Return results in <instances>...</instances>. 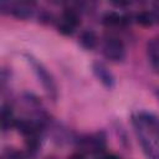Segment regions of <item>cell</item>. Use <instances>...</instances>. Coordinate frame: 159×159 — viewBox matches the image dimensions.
Segmentation results:
<instances>
[{
	"label": "cell",
	"mask_w": 159,
	"mask_h": 159,
	"mask_svg": "<svg viewBox=\"0 0 159 159\" xmlns=\"http://www.w3.org/2000/svg\"><path fill=\"white\" fill-rule=\"evenodd\" d=\"M46 159H56L55 157H48V158H46Z\"/></svg>",
	"instance_id": "cell-19"
},
{
	"label": "cell",
	"mask_w": 159,
	"mask_h": 159,
	"mask_svg": "<svg viewBox=\"0 0 159 159\" xmlns=\"http://www.w3.org/2000/svg\"><path fill=\"white\" fill-rule=\"evenodd\" d=\"M16 123V118L14 116V111L12 107L9 103H2L1 106V128L2 132H7L11 128L15 127Z\"/></svg>",
	"instance_id": "cell-11"
},
{
	"label": "cell",
	"mask_w": 159,
	"mask_h": 159,
	"mask_svg": "<svg viewBox=\"0 0 159 159\" xmlns=\"http://www.w3.org/2000/svg\"><path fill=\"white\" fill-rule=\"evenodd\" d=\"M116 132H117V135L119 138L120 144L124 148H129V139H128V135H127V130L124 129V127L120 123H118L116 125Z\"/></svg>",
	"instance_id": "cell-15"
},
{
	"label": "cell",
	"mask_w": 159,
	"mask_h": 159,
	"mask_svg": "<svg viewBox=\"0 0 159 159\" xmlns=\"http://www.w3.org/2000/svg\"><path fill=\"white\" fill-rule=\"evenodd\" d=\"M24 57H25L26 62L30 65V67L32 68L37 81L42 86V88H43L46 96L48 97V99H51L52 102H56L57 98H58V87H57V82H56L53 75L35 56H32L30 53H25Z\"/></svg>",
	"instance_id": "cell-1"
},
{
	"label": "cell",
	"mask_w": 159,
	"mask_h": 159,
	"mask_svg": "<svg viewBox=\"0 0 159 159\" xmlns=\"http://www.w3.org/2000/svg\"><path fill=\"white\" fill-rule=\"evenodd\" d=\"M61 21L77 29L81 25V15H80V10L75 9V7H66L62 12V17Z\"/></svg>",
	"instance_id": "cell-12"
},
{
	"label": "cell",
	"mask_w": 159,
	"mask_h": 159,
	"mask_svg": "<svg viewBox=\"0 0 159 159\" xmlns=\"http://www.w3.org/2000/svg\"><path fill=\"white\" fill-rule=\"evenodd\" d=\"M77 147L81 149L82 153H91V154H102L107 147V135L104 130H98L91 134L81 135L76 139Z\"/></svg>",
	"instance_id": "cell-3"
},
{
	"label": "cell",
	"mask_w": 159,
	"mask_h": 159,
	"mask_svg": "<svg viewBox=\"0 0 159 159\" xmlns=\"http://www.w3.org/2000/svg\"><path fill=\"white\" fill-rule=\"evenodd\" d=\"M92 72H93L94 77L102 83L103 87H106L107 89L114 88L116 77H114L113 72L107 67L106 63H103L101 61H94L92 63Z\"/></svg>",
	"instance_id": "cell-6"
},
{
	"label": "cell",
	"mask_w": 159,
	"mask_h": 159,
	"mask_svg": "<svg viewBox=\"0 0 159 159\" xmlns=\"http://www.w3.org/2000/svg\"><path fill=\"white\" fill-rule=\"evenodd\" d=\"M147 56L155 73H159V36L147 42Z\"/></svg>",
	"instance_id": "cell-8"
},
{
	"label": "cell",
	"mask_w": 159,
	"mask_h": 159,
	"mask_svg": "<svg viewBox=\"0 0 159 159\" xmlns=\"http://www.w3.org/2000/svg\"><path fill=\"white\" fill-rule=\"evenodd\" d=\"M133 20H134L138 25H140V26H143V27H149V26L154 25L155 22H158V19H157L155 12H154V11H148V10L137 12Z\"/></svg>",
	"instance_id": "cell-13"
},
{
	"label": "cell",
	"mask_w": 159,
	"mask_h": 159,
	"mask_svg": "<svg viewBox=\"0 0 159 159\" xmlns=\"http://www.w3.org/2000/svg\"><path fill=\"white\" fill-rule=\"evenodd\" d=\"M78 43L86 51L94 50L98 45V36H97L96 31H93L92 29L83 30L78 36Z\"/></svg>",
	"instance_id": "cell-9"
},
{
	"label": "cell",
	"mask_w": 159,
	"mask_h": 159,
	"mask_svg": "<svg viewBox=\"0 0 159 159\" xmlns=\"http://www.w3.org/2000/svg\"><path fill=\"white\" fill-rule=\"evenodd\" d=\"M103 56L112 62H123L127 56V48L124 42L117 36H109L102 45Z\"/></svg>",
	"instance_id": "cell-4"
},
{
	"label": "cell",
	"mask_w": 159,
	"mask_h": 159,
	"mask_svg": "<svg viewBox=\"0 0 159 159\" xmlns=\"http://www.w3.org/2000/svg\"><path fill=\"white\" fill-rule=\"evenodd\" d=\"M132 124H133L138 143L140 144L142 152L145 155V158L147 159H159V143L150 134V132L138 120L135 114L132 116Z\"/></svg>",
	"instance_id": "cell-2"
},
{
	"label": "cell",
	"mask_w": 159,
	"mask_h": 159,
	"mask_svg": "<svg viewBox=\"0 0 159 159\" xmlns=\"http://www.w3.org/2000/svg\"><path fill=\"white\" fill-rule=\"evenodd\" d=\"M102 159H120V158L116 154H106V155L102 157Z\"/></svg>",
	"instance_id": "cell-17"
},
{
	"label": "cell",
	"mask_w": 159,
	"mask_h": 159,
	"mask_svg": "<svg viewBox=\"0 0 159 159\" xmlns=\"http://www.w3.org/2000/svg\"><path fill=\"white\" fill-rule=\"evenodd\" d=\"M154 94H155V98H157V99H158V102H159V87H157V88H155Z\"/></svg>",
	"instance_id": "cell-18"
},
{
	"label": "cell",
	"mask_w": 159,
	"mask_h": 159,
	"mask_svg": "<svg viewBox=\"0 0 159 159\" xmlns=\"http://www.w3.org/2000/svg\"><path fill=\"white\" fill-rule=\"evenodd\" d=\"M102 24L107 27H118L128 24V16L122 15L117 11H108L102 17Z\"/></svg>",
	"instance_id": "cell-10"
},
{
	"label": "cell",
	"mask_w": 159,
	"mask_h": 159,
	"mask_svg": "<svg viewBox=\"0 0 159 159\" xmlns=\"http://www.w3.org/2000/svg\"><path fill=\"white\" fill-rule=\"evenodd\" d=\"M67 159H86V155L82 152H73L67 157Z\"/></svg>",
	"instance_id": "cell-16"
},
{
	"label": "cell",
	"mask_w": 159,
	"mask_h": 159,
	"mask_svg": "<svg viewBox=\"0 0 159 159\" xmlns=\"http://www.w3.org/2000/svg\"><path fill=\"white\" fill-rule=\"evenodd\" d=\"M4 158L5 159H31V154L19 152V150H15V149H9V150L5 152Z\"/></svg>",
	"instance_id": "cell-14"
},
{
	"label": "cell",
	"mask_w": 159,
	"mask_h": 159,
	"mask_svg": "<svg viewBox=\"0 0 159 159\" xmlns=\"http://www.w3.org/2000/svg\"><path fill=\"white\" fill-rule=\"evenodd\" d=\"M134 114L138 118V120L150 132V134L159 143V116L148 111H140Z\"/></svg>",
	"instance_id": "cell-7"
},
{
	"label": "cell",
	"mask_w": 159,
	"mask_h": 159,
	"mask_svg": "<svg viewBox=\"0 0 159 159\" xmlns=\"http://www.w3.org/2000/svg\"><path fill=\"white\" fill-rule=\"evenodd\" d=\"M0 7L2 12H7L19 20H27L35 15L34 4L27 1H19V2L1 1Z\"/></svg>",
	"instance_id": "cell-5"
}]
</instances>
